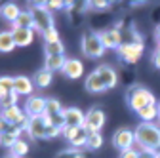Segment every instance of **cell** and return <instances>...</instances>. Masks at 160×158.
Returning <instances> with one entry per match:
<instances>
[{"instance_id":"f35d334b","label":"cell","mask_w":160,"mask_h":158,"mask_svg":"<svg viewBox=\"0 0 160 158\" xmlns=\"http://www.w3.org/2000/svg\"><path fill=\"white\" fill-rule=\"evenodd\" d=\"M154 40H156V44H160V23H158L156 29H154Z\"/></svg>"},{"instance_id":"4fadbf2b","label":"cell","mask_w":160,"mask_h":158,"mask_svg":"<svg viewBox=\"0 0 160 158\" xmlns=\"http://www.w3.org/2000/svg\"><path fill=\"white\" fill-rule=\"evenodd\" d=\"M25 130L19 126H4L2 124V133H0V141H2V147L10 149L17 139H21V133Z\"/></svg>"},{"instance_id":"9c48e42d","label":"cell","mask_w":160,"mask_h":158,"mask_svg":"<svg viewBox=\"0 0 160 158\" xmlns=\"http://www.w3.org/2000/svg\"><path fill=\"white\" fill-rule=\"evenodd\" d=\"M99 34H101V40H103L105 50H118L120 46L124 44V32L120 31L118 27L103 29V31H99Z\"/></svg>"},{"instance_id":"ba28073f","label":"cell","mask_w":160,"mask_h":158,"mask_svg":"<svg viewBox=\"0 0 160 158\" xmlns=\"http://www.w3.org/2000/svg\"><path fill=\"white\" fill-rule=\"evenodd\" d=\"M135 145V133L128 128H120L112 133V147L118 149L120 152H124L128 149H133Z\"/></svg>"},{"instance_id":"44dd1931","label":"cell","mask_w":160,"mask_h":158,"mask_svg":"<svg viewBox=\"0 0 160 158\" xmlns=\"http://www.w3.org/2000/svg\"><path fill=\"white\" fill-rule=\"evenodd\" d=\"M52 80H53V72H50L48 69H38L34 74H32V82H34V86L36 88H48L50 84H52Z\"/></svg>"},{"instance_id":"277c9868","label":"cell","mask_w":160,"mask_h":158,"mask_svg":"<svg viewBox=\"0 0 160 158\" xmlns=\"http://www.w3.org/2000/svg\"><path fill=\"white\" fill-rule=\"evenodd\" d=\"M80 50L88 59H99L105 53V46L101 40V34L95 31H88L80 38Z\"/></svg>"},{"instance_id":"484cf974","label":"cell","mask_w":160,"mask_h":158,"mask_svg":"<svg viewBox=\"0 0 160 158\" xmlns=\"http://www.w3.org/2000/svg\"><path fill=\"white\" fill-rule=\"evenodd\" d=\"M101 145H103V135H101V131H92L88 135L86 149L88 151H97V149H101Z\"/></svg>"},{"instance_id":"52a82bcc","label":"cell","mask_w":160,"mask_h":158,"mask_svg":"<svg viewBox=\"0 0 160 158\" xmlns=\"http://www.w3.org/2000/svg\"><path fill=\"white\" fill-rule=\"evenodd\" d=\"M48 118L42 114V116H34V118H29V122L25 126V131L31 139L34 141H40V139H46V131H48Z\"/></svg>"},{"instance_id":"9a60e30c","label":"cell","mask_w":160,"mask_h":158,"mask_svg":"<svg viewBox=\"0 0 160 158\" xmlns=\"http://www.w3.org/2000/svg\"><path fill=\"white\" fill-rule=\"evenodd\" d=\"M65 114V126H71V128H82L86 124V114L80 111L78 107H69L63 111Z\"/></svg>"},{"instance_id":"e575fe53","label":"cell","mask_w":160,"mask_h":158,"mask_svg":"<svg viewBox=\"0 0 160 158\" xmlns=\"http://www.w3.org/2000/svg\"><path fill=\"white\" fill-rule=\"evenodd\" d=\"M151 63L160 71V44H156V48H154L152 53H151Z\"/></svg>"},{"instance_id":"83f0119b","label":"cell","mask_w":160,"mask_h":158,"mask_svg":"<svg viewBox=\"0 0 160 158\" xmlns=\"http://www.w3.org/2000/svg\"><path fill=\"white\" fill-rule=\"evenodd\" d=\"M29 152V143H25L23 139H17L12 147H10V154L17 156V158H23Z\"/></svg>"},{"instance_id":"d6a6232c","label":"cell","mask_w":160,"mask_h":158,"mask_svg":"<svg viewBox=\"0 0 160 158\" xmlns=\"http://www.w3.org/2000/svg\"><path fill=\"white\" fill-rule=\"evenodd\" d=\"M88 8L95 10V12H101V10H109L111 2H107V0H92V2H88Z\"/></svg>"},{"instance_id":"3957f363","label":"cell","mask_w":160,"mask_h":158,"mask_svg":"<svg viewBox=\"0 0 160 158\" xmlns=\"http://www.w3.org/2000/svg\"><path fill=\"white\" fill-rule=\"evenodd\" d=\"M143 52H145V42H143V38L139 36L137 32H135L132 38L124 40V44L116 50L118 59H120V61H124V63H128V65L137 63L139 57L143 55Z\"/></svg>"},{"instance_id":"2e32d148","label":"cell","mask_w":160,"mask_h":158,"mask_svg":"<svg viewBox=\"0 0 160 158\" xmlns=\"http://www.w3.org/2000/svg\"><path fill=\"white\" fill-rule=\"evenodd\" d=\"M34 82L32 78L25 76V74H19V76H13V91L17 95H32V90H34Z\"/></svg>"},{"instance_id":"4dcf8cb0","label":"cell","mask_w":160,"mask_h":158,"mask_svg":"<svg viewBox=\"0 0 160 158\" xmlns=\"http://www.w3.org/2000/svg\"><path fill=\"white\" fill-rule=\"evenodd\" d=\"M50 12H61L65 8H69V2H61V0H46V2H42Z\"/></svg>"},{"instance_id":"5b68a950","label":"cell","mask_w":160,"mask_h":158,"mask_svg":"<svg viewBox=\"0 0 160 158\" xmlns=\"http://www.w3.org/2000/svg\"><path fill=\"white\" fill-rule=\"evenodd\" d=\"M29 12L32 13L34 19V31L40 34H46L48 31L55 29V21H53V13L44 6V4H32L29 8Z\"/></svg>"},{"instance_id":"d4e9b609","label":"cell","mask_w":160,"mask_h":158,"mask_svg":"<svg viewBox=\"0 0 160 158\" xmlns=\"http://www.w3.org/2000/svg\"><path fill=\"white\" fill-rule=\"evenodd\" d=\"M65 109L61 107V103H59L55 97H48V103H46V111H44V116H48V118H52V116H55V114H61Z\"/></svg>"},{"instance_id":"ab89813d","label":"cell","mask_w":160,"mask_h":158,"mask_svg":"<svg viewBox=\"0 0 160 158\" xmlns=\"http://www.w3.org/2000/svg\"><path fill=\"white\" fill-rule=\"evenodd\" d=\"M156 107H158V124H160V101H158V105H156Z\"/></svg>"},{"instance_id":"ac0fdd59","label":"cell","mask_w":160,"mask_h":158,"mask_svg":"<svg viewBox=\"0 0 160 158\" xmlns=\"http://www.w3.org/2000/svg\"><path fill=\"white\" fill-rule=\"evenodd\" d=\"M84 86H86V91H90V93H103V91H107L105 84L101 82V78H99V74H97L95 71H92V72L86 76Z\"/></svg>"},{"instance_id":"7c38bea8","label":"cell","mask_w":160,"mask_h":158,"mask_svg":"<svg viewBox=\"0 0 160 158\" xmlns=\"http://www.w3.org/2000/svg\"><path fill=\"white\" fill-rule=\"evenodd\" d=\"M95 72L99 74V78H101V82L105 84L107 90L116 88V84H118V74H116V71L111 65H99V67H95Z\"/></svg>"},{"instance_id":"cb8c5ba5","label":"cell","mask_w":160,"mask_h":158,"mask_svg":"<svg viewBox=\"0 0 160 158\" xmlns=\"http://www.w3.org/2000/svg\"><path fill=\"white\" fill-rule=\"evenodd\" d=\"M137 116H139L141 122H154V120H158V107L156 105H149V107L139 111Z\"/></svg>"},{"instance_id":"60d3db41","label":"cell","mask_w":160,"mask_h":158,"mask_svg":"<svg viewBox=\"0 0 160 158\" xmlns=\"http://www.w3.org/2000/svg\"><path fill=\"white\" fill-rule=\"evenodd\" d=\"M4 158H17V156H13V154H8V156H4Z\"/></svg>"},{"instance_id":"8992f818","label":"cell","mask_w":160,"mask_h":158,"mask_svg":"<svg viewBox=\"0 0 160 158\" xmlns=\"http://www.w3.org/2000/svg\"><path fill=\"white\" fill-rule=\"evenodd\" d=\"M27 122H29V116H27L25 109H21L19 105L10 107V109H2V124L4 126H19L25 130Z\"/></svg>"},{"instance_id":"8d00e7d4","label":"cell","mask_w":160,"mask_h":158,"mask_svg":"<svg viewBox=\"0 0 160 158\" xmlns=\"http://www.w3.org/2000/svg\"><path fill=\"white\" fill-rule=\"evenodd\" d=\"M139 152L141 151H137V149H128L124 152H120V158H139Z\"/></svg>"},{"instance_id":"d6986e66","label":"cell","mask_w":160,"mask_h":158,"mask_svg":"<svg viewBox=\"0 0 160 158\" xmlns=\"http://www.w3.org/2000/svg\"><path fill=\"white\" fill-rule=\"evenodd\" d=\"M21 8H19L15 2H6V4H2V8H0V15H2V19L4 21H10L12 25L17 21V17L21 15Z\"/></svg>"},{"instance_id":"6da1fadb","label":"cell","mask_w":160,"mask_h":158,"mask_svg":"<svg viewBox=\"0 0 160 158\" xmlns=\"http://www.w3.org/2000/svg\"><path fill=\"white\" fill-rule=\"evenodd\" d=\"M133 133H135V145L139 147V151L160 152V124L139 122Z\"/></svg>"},{"instance_id":"f546056e","label":"cell","mask_w":160,"mask_h":158,"mask_svg":"<svg viewBox=\"0 0 160 158\" xmlns=\"http://www.w3.org/2000/svg\"><path fill=\"white\" fill-rule=\"evenodd\" d=\"M0 93H2V95L13 93V76L4 74L2 78H0Z\"/></svg>"},{"instance_id":"603a6c76","label":"cell","mask_w":160,"mask_h":158,"mask_svg":"<svg viewBox=\"0 0 160 158\" xmlns=\"http://www.w3.org/2000/svg\"><path fill=\"white\" fill-rule=\"evenodd\" d=\"M13 27H19V29H31L34 31V19H32V13L29 10H23L21 15L17 17V21L13 23Z\"/></svg>"},{"instance_id":"f1b7e54d","label":"cell","mask_w":160,"mask_h":158,"mask_svg":"<svg viewBox=\"0 0 160 158\" xmlns=\"http://www.w3.org/2000/svg\"><path fill=\"white\" fill-rule=\"evenodd\" d=\"M55 158H86V154L80 151V149H72V147H69V149L59 151V152L55 154Z\"/></svg>"},{"instance_id":"1f68e13d","label":"cell","mask_w":160,"mask_h":158,"mask_svg":"<svg viewBox=\"0 0 160 158\" xmlns=\"http://www.w3.org/2000/svg\"><path fill=\"white\" fill-rule=\"evenodd\" d=\"M17 99L19 95L13 91V93H8V95H2V109H10V107H15L17 105Z\"/></svg>"},{"instance_id":"7402d4cb","label":"cell","mask_w":160,"mask_h":158,"mask_svg":"<svg viewBox=\"0 0 160 158\" xmlns=\"http://www.w3.org/2000/svg\"><path fill=\"white\" fill-rule=\"evenodd\" d=\"M13 48H17V46H15L12 31H2V32H0V52H2V53H10V52H13Z\"/></svg>"},{"instance_id":"74e56055","label":"cell","mask_w":160,"mask_h":158,"mask_svg":"<svg viewBox=\"0 0 160 158\" xmlns=\"http://www.w3.org/2000/svg\"><path fill=\"white\" fill-rule=\"evenodd\" d=\"M139 158H156V152H151V151H141V152H139Z\"/></svg>"},{"instance_id":"836d02e7","label":"cell","mask_w":160,"mask_h":158,"mask_svg":"<svg viewBox=\"0 0 160 158\" xmlns=\"http://www.w3.org/2000/svg\"><path fill=\"white\" fill-rule=\"evenodd\" d=\"M42 38H44V42H59L61 38H59V32H57V29H52V31H48L46 34H42Z\"/></svg>"},{"instance_id":"4316f807","label":"cell","mask_w":160,"mask_h":158,"mask_svg":"<svg viewBox=\"0 0 160 158\" xmlns=\"http://www.w3.org/2000/svg\"><path fill=\"white\" fill-rule=\"evenodd\" d=\"M44 53L46 55H63L65 53V46L63 42H44Z\"/></svg>"},{"instance_id":"30bf717a","label":"cell","mask_w":160,"mask_h":158,"mask_svg":"<svg viewBox=\"0 0 160 158\" xmlns=\"http://www.w3.org/2000/svg\"><path fill=\"white\" fill-rule=\"evenodd\" d=\"M86 130L92 133V131H101V128L105 126V112L101 107H92L88 112H86Z\"/></svg>"},{"instance_id":"7a4b0ae2","label":"cell","mask_w":160,"mask_h":158,"mask_svg":"<svg viewBox=\"0 0 160 158\" xmlns=\"http://www.w3.org/2000/svg\"><path fill=\"white\" fill-rule=\"evenodd\" d=\"M126 105L132 111L139 112L141 109H145L149 105H158V101H156V97L152 95L151 90H147L145 86L133 84V86H130L126 90Z\"/></svg>"},{"instance_id":"5bb4252c","label":"cell","mask_w":160,"mask_h":158,"mask_svg":"<svg viewBox=\"0 0 160 158\" xmlns=\"http://www.w3.org/2000/svg\"><path fill=\"white\" fill-rule=\"evenodd\" d=\"M61 72L69 80H78V78H82V74H84V63L76 57H71V59H67V65Z\"/></svg>"},{"instance_id":"e0dca14e","label":"cell","mask_w":160,"mask_h":158,"mask_svg":"<svg viewBox=\"0 0 160 158\" xmlns=\"http://www.w3.org/2000/svg\"><path fill=\"white\" fill-rule=\"evenodd\" d=\"M12 34H13V40H15L17 48H25V46L32 44V40H34V31H31V29L12 27Z\"/></svg>"},{"instance_id":"d590c367","label":"cell","mask_w":160,"mask_h":158,"mask_svg":"<svg viewBox=\"0 0 160 158\" xmlns=\"http://www.w3.org/2000/svg\"><path fill=\"white\" fill-rule=\"evenodd\" d=\"M59 133H63L61 128H57L53 124H48V131H46V139H53V137H57Z\"/></svg>"},{"instance_id":"b9f144b4","label":"cell","mask_w":160,"mask_h":158,"mask_svg":"<svg viewBox=\"0 0 160 158\" xmlns=\"http://www.w3.org/2000/svg\"><path fill=\"white\" fill-rule=\"evenodd\" d=\"M156 158H160V152H156Z\"/></svg>"},{"instance_id":"ffe728a7","label":"cell","mask_w":160,"mask_h":158,"mask_svg":"<svg viewBox=\"0 0 160 158\" xmlns=\"http://www.w3.org/2000/svg\"><path fill=\"white\" fill-rule=\"evenodd\" d=\"M67 65V57L63 55H46L44 57V69H48L50 72H57V71H63Z\"/></svg>"},{"instance_id":"8fae6325","label":"cell","mask_w":160,"mask_h":158,"mask_svg":"<svg viewBox=\"0 0 160 158\" xmlns=\"http://www.w3.org/2000/svg\"><path fill=\"white\" fill-rule=\"evenodd\" d=\"M46 103H48V97H42V95H31L27 97L25 101V112L29 118H34V116H42L44 111H46Z\"/></svg>"}]
</instances>
